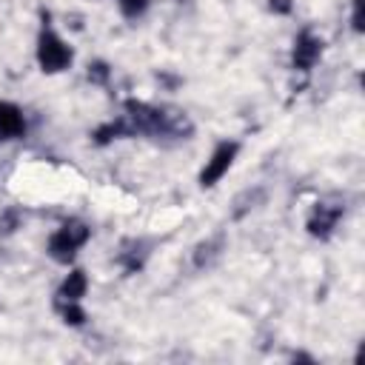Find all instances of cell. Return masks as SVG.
I'll use <instances>...</instances> for the list:
<instances>
[{"instance_id":"obj_3","label":"cell","mask_w":365,"mask_h":365,"mask_svg":"<svg viewBox=\"0 0 365 365\" xmlns=\"http://www.w3.org/2000/svg\"><path fill=\"white\" fill-rule=\"evenodd\" d=\"M237 151H240V143H234V140H225V143H220L214 151H211V157L205 160V165H202V171H200V185L202 188H211V185H217L225 174H228V168L234 165V160H237Z\"/></svg>"},{"instance_id":"obj_2","label":"cell","mask_w":365,"mask_h":365,"mask_svg":"<svg viewBox=\"0 0 365 365\" xmlns=\"http://www.w3.org/2000/svg\"><path fill=\"white\" fill-rule=\"evenodd\" d=\"M71 60H74L71 46H66V40L51 29H43L37 37V66L46 74H60L71 66Z\"/></svg>"},{"instance_id":"obj_9","label":"cell","mask_w":365,"mask_h":365,"mask_svg":"<svg viewBox=\"0 0 365 365\" xmlns=\"http://www.w3.org/2000/svg\"><path fill=\"white\" fill-rule=\"evenodd\" d=\"M148 3H151V0H117V6H120V11H123V17H128V20L143 17V14H145V9H148Z\"/></svg>"},{"instance_id":"obj_4","label":"cell","mask_w":365,"mask_h":365,"mask_svg":"<svg viewBox=\"0 0 365 365\" xmlns=\"http://www.w3.org/2000/svg\"><path fill=\"white\" fill-rule=\"evenodd\" d=\"M319 54H322V40L314 37L311 31H302V34L294 40V54H291L294 68H299V71H311V68L317 66Z\"/></svg>"},{"instance_id":"obj_8","label":"cell","mask_w":365,"mask_h":365,"mask_svg":"<svg viewBox=\"0 0 365 365\" xmlns=\"http://www.w3.org/2000/svg\"><path fill=\"white\" fill-rule=\"evenodd\" d=\"M57 311H60L66 325H83L86 322V311L80 308V302H60L57 299Z\"/></svg>"},{"instance_id":"obj_11","label":"cell","mask_w":365,"mask_h":365,"mask_svg":"<svg viewBox=\"0 0 365 365\" xmlns=\"http://www.w3.org/2000/svg\"><path fill=\"white\" fill-rule=\"evenodd\" d=\"M362 6H365V0H354L351 26H354V31H356V34H359V31H365V11H362Z\"/></svg>"},{"instance_id":"obj_12","label":"cell","mask_w":365,"mask_h":365,"mask_svg":"<svg viewBox=\"0 0 365 365\" xmlns=\"http://www.w3.org/2000/svg\"><path fill=\"white\" fill-rule=\"evenodd\" d=\"M268 6H271V11H277V14H288V11L294 9V3H291V0H271Z\"/></svg>"},{"instance_id":"obj_5","label":"cell","mask_w":365,"mask_h":365,"mask_svg":"<svg viewBox=\"0 0 365 365\" xmlns=\"http://www.w3.org/2000/svg\"><path fill=\"white\" fill-rule=\"evenodd\" d=\"M26 134V117L20 111V106L3 100L0 103V143L3 140H14Z\"/></svg>"},{"instance_id":"obj_1","label":"cell","mask_w":365,"mask_h":365,"mask_svg":"<svg viewBox=\"0 0 365 365\" xmlns=\"http://www.w3.org/2000/svg\"><path fill=\"white\" fill-rule=\"evenodd\" d=\"M88 237H91V228H88L86 222L68 220V222H63V225L48 237V257H51L54 262L68 265V262L77 257V251L88 242Z\"/></svg>"},{"instance_id":"obj_10","label":"cell","mask_w":365,"mask_h":365,"mask_svg":"<svg viewBox=\"0 0 365 365\" xmlns=\"http://www.w3.org/2000/svg\"><path fill=\"white\" fill-rule=\"evenodd\" d=\"M108 74H111V71H108V66H106L103 60H97V63L88 66V80H91V83H106Z\"/></svg>"},{"instance_id":"obj_7","label":"cell","mask_w":365,"mask_h":365,"mask_svg":"<svg viewBox=\"0 0 365 365\" xmlns=\"http://www.w3.org/2000/svg\"><path fill=\"white\" fill-rule=\"evenodd\" d=\"M86 291H88V277H86L83 268H74V271L66 274V279L57 291V299L60 302H80L86 297Z\"/></svg>"},{"instance_id":"obj_6","label":"cell","mask_w":365,"mask_h":365,"mask_svg":"<svg viewBox=\"0 0 365 365\" xmlns=\"http://www.w3.org/2000/svg\"><path fill=\"white\" fill-rule=\"evenodd\" d=\"M342 217V208L339 205H317L314 208V214H311V220H308V231L314 234V237H319V240H325V237H331V231H334V225H336V220Z\"/></svg>"}]
</instances>
